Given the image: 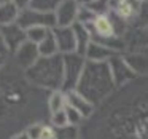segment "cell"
<instances>
[{"mask_svg": "<svg viewBox=\"0 0 148 139\" xmlns=\"http://www.w3.org/2000/svg\"><path fill=\"white\" fill-rule=\"evenodd\" d=\"M73 30H75V35H77V53L84 56L88 46L92 42V34H91L89 27L81 24V23H75Z\"/></svg>", "mask_w": 148, "mask_h": 139, "instance_id": "cell-16", "label": "cell"}, {"mask_svg": "<svg viewBox=\"0 0 148 139\" xmlns=\"http://www.w3.org/2000/svg\"><path fill=\"white\" fill-rule=\"evenodd\" d=\"M123 55L137 77H148V50H131Z\"/></svg>", "mask_w": 148, "mask_h": 139, "instance_id": "cell-13", "label": "cell"}, {"mask_svg": "<svg viewBox=\"0 0 148 139\" xmlns=\"http://www.w3.org/2000/svg\"><path fill=\"white\" fill-rule=\"evenodd\" d=\"M26 78L37 88L45 91H58L64 86V56H40V59L27 69Z\"/></svg>", "mask_w": 148, "mask_h": 139, "instance_id": "cell-4", "label": "cell"}, {"mask_svg": "<svg viewBox=\"0 0 148 139\" xmlns=\"http://www.w3.org/2000/svg\"><path fill=\"white\" fill-rule=\"evenodd\" d=\"M54 139H81V129L72 125L54 128Z\"/></svg>", "mask_w": 148, "mask_h": 139, "instance_id": "cell-20", "label": "cell"}, {"mask_svg": "<svg viewBox=\"0 0 148 139\" xmlns=\"http://www.w3.org/2000/svg\"><path fill=\"white\" fill-rule=\"evenodd\" d=\"M62 0H30V8L40 11H54Z\"/></svg>", "mask_w": 148, "mask_h": 139, "instance_id": "cell-22", "label": "cell"}, {"mask_svg": "<svg viewBox=\"0 0 148 139\" xmlns=\"http://www.w3.org/2000/svg\"><path fill=\"white\" fill-rule=\"evenodd\" d=\"M65 94H67V106L72 107V109H75V110H78V112L84 117V120H88L94 112H96V106H94L89 99H86L81 93H78L77 90L67 91Z\"/></svg>", "mask_w": 148, "mask_h": 139, "instance_id": "cell-14", "label": "cell"}, {"mask_svg": "<svg viewBox=\"0 0 148 139\" xmlns=\"http://www.w3.org/2000/svg\"><path fill=\"white\" fill-rule=\"evenodd\" d=\"M65 113H67V122H69V125H72V126H78V128H81V125H83L86 120H84V117L81 115L78 110H75V109H72V107H65Z\"/></svg>", "mask_w": 148, "mask_h": 139, "instance_id": "cell-25", "label": "cell"}, {"mask_svg": "<svg viewBox=\"0 0 148 139\" xmlns=\"http://www.w3.org/2000/svg\"><path fill=\"white\" fill-rule=\"evenodd\" d=\"M16 23L26 30L30 29V27H48V29L56 27V19L53 11H40L30 7L19 11Z\"/></svg>", "mask_w": 148, "mask_h": 139, "instance_id": "cell-6", "label": "cell"}, {"mask_svg": "<svg viewBox=\"0 0 148 139\" xmlns=\"http://www.w3.org/2000/svg\"><path fill=\"white\" fill-rule=\"evenodd\" d=\"M38 50H40V56H54V55H61L58 48V42H56V37L53 29L49 30V34L45 37L43 42L38 43Z\"/></svg>", "mask_w": 148, "mask_h": 139, "instance_id": "cell-19", "label": "cell"}, {"mask_svg": "<svg viewBox=\"0 0 148 139\" xmlns=\"http://www.w3.org/2000/svg\"><path fill=\"white\" fill-rule=\"evenodd\" d=\"M116 55V51H113L112 48H108L107 45L100 42H96L92 40L91 45L88 46L86 53H84V58L86 61H94V62H107L110 58Z\"/></svg>", "mask_w": 148, "mask_h": 139, "instance_id": "cell-15", "label": "cell"}, {"mask_svg": "<svg viewBox=\"0 0 148 139\" xmlns=\"http://www.w3.org/2000/svg\"><path fill=\"white\" fill-rule=\"evenodd\" d=\"M81 7L75 0H62L53 13H54L56 26L58 27H70L78 23V15Z\"/></svg>", "mask_w": 148, "mask_h": 139, "instance_id": "cell-11", "label": "cell"}, {"mask_svg": "<svg viewBox=\"0 0 148 139\" xmlns=\"http://www.w3.org/2000/svg\"><path fill=\"white\" fill-rule=\"evenodd\" d=\"M8 2H11V0H0V7H2V5H5V3H8Z\"/></svg>", "mask_w": 148, "mask_h": 139, "instance_id": "cell-31", "label": "cell"}, {"mask_svg": "<svg viewBox=\"0 0 148 139\" xmlns=\"http://www.w3.org/2000/svg\"><path fill=\"white\" fill-rule=\"evenodd\" d=\"M58 42V48L61 55H70V53H77V35H75L73 26L70 27H58L53 29Z\"/></svg>", "mask_w": 148, "mask_h": 139, "instance_id": "cell-12", "label": "cell"}, {"mask_svg": "<svg viewBox=\"0 0 148 139\" xmlns=\"http://www.w3.org/2000/svg\"><path fill=\"white\" fill-rule=\"evenodd\" d=\"M67 107V94L65 91L58 90V91H51L48 96V110L49 115L54 112H59V110H64Z\"/></svg>", "mask_w": 148, "mask_h": 139, "instance_id": "cell-17", "label": "cell"}, {"mask_svg": "<svg viewBox=\"0 0 148 139\" xmlns=\"http://www.w3.org/2000/svg\"><path fill=\"white\" fill-rule=\"evenodd\" d=\"M64 56V86L62 91H72L77 90L78 82L81 78V74L86 66V58L80 53H70Z\"/></svg>", "mask_w": 148, "mask_h": 139, "instance_id": "cell-5", "label": "cell"}, {"mask_svg": "<svg viewBox=\"0 0 148 139\" xmlns=\"http://www.w3.org/2000/svg\"><path fill=\"white\" fill-rule=\"evenodd\" d=\"M49 125L54 126V128H62V126H67L69 122H67V113H65V109L64 110H59V112H54L49 115Z\"/></svg>", "mask_w": 148, "mask_h": 139, "instance_id": "cell-26", "label": "cell"}, {"mask_svg": "<svg viewBox=\"0 0 148 139\" xmlns=\"http://www.w3.org/2000/svg\"><path fill=\"white\" fill-rule=\"evenodd\" d=\"M137 2H138V3H142V2H145V0H137Z\"/></svg>", "mask_w": 148, "mask_h": 139, "instance_id": "cell-32", "label": "cell"}, {"mask_svg": "<svg viewBox=\"0 0 148 139\" xmlns=\"http://www.w3.org/2000/svg\"><path fill=\"white\" fill-rule=\"evenodd\" d=\"M49 30L51 29H48V27H30V29H27V40L38 45L40 42L45 40V37L49 34Z\"/></svg>", "mask_w": 148, "mask_h": 139, "instance_id": "cell-21", "label": "cell"}, {"mask_svg": "<svg viewBox=\"0 0 148 139\" xmlns=\"http://www.w3.org/2000/svg\"><path fill=\"white\" fill-rule=\"evenodd\" d=\"M0 39H2L3 45L7 46L8 53L11 56L23 43L27 42V30L23 29L18 23L2 26L0 27Z\"/></svg>", "mask_w": 148, "mask_h": 139, "instance_id": "cell-10", "label": "cell"}, {"mask_svg": "<svg viewBox=\"0 0 148 139\" xmlns=\"http://www.w3.org/2000/svg\"><path fill=\"white\" fill-rule=\"evenodd\" d=\"M135 26H137V29L148 27V0H145V2L140 3L138 15H137V18H135Z\"/></svg>", "mask_w": 148, "mask_h": 139, "instance_id": "cell-24", "label": "cell"}, {"mask_svg": "<svg viewBox=\"0 0 148 139\" xmlns=\"http://www.w3.org/2000/svg\"><path fill=\"white\" fill-rule=\"evenodd\" d=\"M10 59L18 69H21L23 72H26L27 69H30L40 59L38 45H35V43H32V42L27 40L26 43H23V45L11 55Z\"/></svg>", "mask_w": 148, "mask_h": 139, "instance_id": "cell-9", "label": "cell"}, {"mask_svg": "<svg viewBox=\"0 0 148 139\" xmlns=\"http://www.w3.org/2000/svg\"><path fill=\"white\" fill-rule=\"evenodd\" d=\"M49 91L37 88L11 59L0 69V139H10L30 125L49 122Z\"/></svg>", "mask_w": 148, "mask_h": 139, "instance_id": "cell-2", "label": "cell"}, {"mask_svg": "<svg viewBox=\"0 0 148 139\" xmlns=\"http://www.w3.org/2000/svg\"><path fill=\"white\" fill-rule=\"evenodd\" d=\"M10 61V56H5V55H0V69L3 67L7 62Z\"/></svg>", "mask_w": 148, "mask_h": 139, "instance_id": "cell-29", "label": "cell"}, {"mask_svg": "<svg viewBox=\"0 0 148 139\" xmlns=\"http://www.w3.org/2000/svg\"><path fill=\"white\" fill-rule=\"evenodd\" d=\"M140 3L137 0H110V15L118 23V26H126L135 23Z\"/></svg>", "mask_w": 148, "mask_h": 139, "instance_id": "cell-7", "label": "cell"}, {"mask_svg": "<svg viewBox=\"0 0 148 139\" xmlns=\"http://www.w3.org/2000/svg\"><path fill=\"white\" fill-rule=\"evenodd\" d=\"M108 66H110V72H112V77L115 80L116 90L123 88L126 85H129L131 82H134L137 78L135 72L131 69V66L127 64L124 55L123 53H116L113 58L108 59Z\"/></svg>", "mask_w": 148, "mask_h": 139, "instance_id": "cell-8", "label": "cell"}, {"mask_svg": "<svg viewBox=\"0 0 148 139\" xmlns=\"http://www.w3.org/2000/svg\"><path fill=\"white\" fill-rule=\"evenodd\" d=\"M14 5H16V8L18 10H26V8H29L30 7V0H11Z\"/></svg>", "mask_w": 148, "mask_h": 139, "instance_id": "cell-27", "label": "cell"}, {"mask_svg": "<svg viewBox=\"0 0 148 139\" xmlns=\"http://www.w3.org/2000/svg\"><path fill=\"white\" fill-rule=\"evenodd\" d=\"M132 45L137 50H148V27H142V29L135 30Z\"/></svg>", "mask_w": 148, "mask_h": 139, "instance_id": "cell-23", "label": "cell"}, {"mask_svg": "<svg viewBox=\"0 0 148 139\" xmlns=\"http://www.w3.org/2000/svg\"><path fill=\"white\" fill-rule=\"evenodd\" d=\"M75 2H77V3L80 5V7H86V5H88V3H91L92 0H75Z\"/></svg>", "mask_w": 148, "mask_h": 139, "instance_id": "cell-30", "label": "cell"}, {"mask_svg": "<svg viewBox=\"0 0 148 139\" xmlns=\"http://www.w3.org/2000/svg\"><path fill=\"white\" fill-rule=\"evenodd\" d=\"M18 16H19V10L16 8V5L13 2H8V3L2 5L0 7V27L16 23Z\"/></svg>", "mask_w": 148, "mask_h": 139, "instance_id": "cell-18", "label": "cell"}, {"mask_svg": "<svg viewBox=\"0 0 148 139\" xmlns=\"http://www.w3.org/2000/svg\"><path fill=\"white\" fill-rule=\"evenodd\" d=\"M80 129L81 139H148V77L118 88Z\"/></svg>", "mask_w": 148, "mask_h": 139, "instance_id": "cell-1", "label": "cell"}, {"mask_svg": "<svg viewBox=\"0 0 148 139\" xmlns=\"http://www.w3.org/2000/svg\"><path fill=\"white\" fill-rule=\"evenodd\" d=\"M77 91L83 94L86 99H89L96 107L105 102L116 91V85L112 77V72H110L108 61H86L84 71L81 74L80 82H78Z\"/></svg>", "mask_w": 148, "mask_h": 139, "instance_id": "cell-3", "label": "cell"}, {"mask_svg": "<svg viewBox=\"0 0 148 139\" xmlns=\"http://www.w3.org/2000/svg\"><path fill=\"white\" fill-rule=\"evenodd\" d=\"M10 139H30V138H29V134H27V131H21V133L14 134L13 138H10Z\"/></svg>", "mask_w": 148, "mask_h": 139, "instance_id": "cell-28", "label": "cell"}]
</instances>
